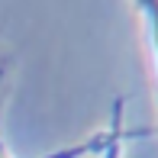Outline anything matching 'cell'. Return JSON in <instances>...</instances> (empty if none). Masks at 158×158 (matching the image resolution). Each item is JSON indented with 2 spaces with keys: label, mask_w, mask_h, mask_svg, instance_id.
I'll list each match as a JSON object with an SVG mask.
<instances>
[{
  "label": "cell",
  "mask_w": 158,
  "mask_h": 158,
  "mask_svg": "<svg viewBox=\"0 0 158 158\" xmlns=\"http://www.w3.org/2000/svg\"><path fill=\"white\" fill-rule=\"evenodd\" d=\"M155 39H158V23H155Z\"/></svg>",
  "instance_id": "6da1fadb"
},
{
  "label": "cell",
  "mask_w": 158,
  "mask_h": 158,
  "mask_svg": "<svg viewBox=\"0 0 158 158\" xmlns=\"http://www.w3.org/2000/svg\"><path fill=\"white\" fill-rule=\"evenodd\" d=\"M0 158H3V155H0Z\"/></svg>",
  "instance_id": "7a4b0ae2"
}]
</instances>
